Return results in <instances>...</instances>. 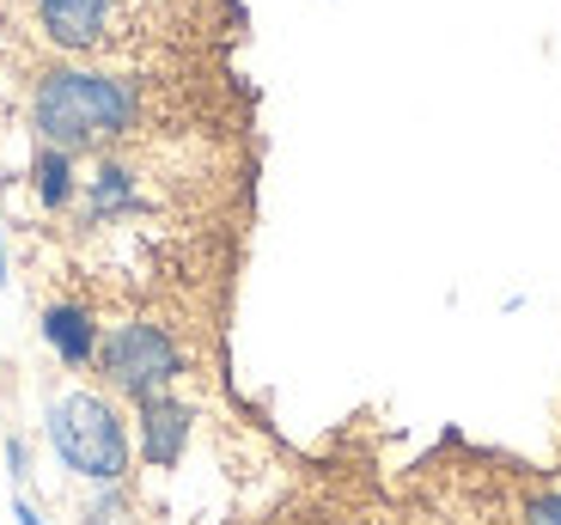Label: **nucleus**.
<instances>
[{"label": "nucleus", "mask_w": 561, "mask_h": 525, "mask_svg": "<svg viewBox=\"0 0 561 525\" xmlns=\"http://www.w3.org/2000/svg\"><path fill=\"white\" fill-rule=\"evenodd\" d=\"M99 318L85 299H56V306H43V342L56 349L68 367H92L99 361Z\"/></svg>", "instance_id": "nucleus-6"}, {"label": "nucleus", "mask_w": 561, "mask_h": 525, "mask_svg": "<svg viewBox=\"0 0 561 525\" xmlns=\"http://www.w3.org/2000/svg\"><path fill=\"white\" fill-rule=\"evenodd\" d=\"M19 525H43V520H37V507H25V501H19Z\"/></svg>", "instance_id": "nucleus-10"}, {"label": "nucleus", "mask_w": 561, "mask_h": 525, "mask_svg": "<svg viewBox=\"0 0 561 525\" xmlns=\"http://www.w3.org/2000/svg\"><path fill=\"white\" fill-rule=\"evenodd\" d=\"M49 446H56V458L73 477L104 483V489L123 483L128 465H135V453H128V422L99 391H61L49 403Z\"/></svg>", "instance_id": "nucleus-2"}, {"label": "nucleus", "mask_w": 561, "mask_h": 525, "mask_svg": "<svg viewBox=\"0 0 561 525\" xmlns=\"http://www.w3.org/2000/svg\"><path fill=\"white\" fill-rule=\"evenodd\" d=\"M25 123L37 147H61L73 159L116 153L147 135H159V99L147 73L123 68H85V61H61L43 68L25 92Z\"/></svg>", "instance_id": "nucleus-1"}, {"label": "nucleus", "mask_w": 561, "mask_h": 525, "mask_svg": "<svg viewBox=\"0 0 561 525\" xmlns=\"http://www.w3.org/2000/svg\"><path fill=\"white\" fill-rule=\"evenodd\" d=\"M85 525H135V520H128V501L116 495V483H111V495H104V501L85 507Z\"/></svg>", "instance_id": "nucleus-9"}, {"label": "nucleus", "mask_w": 561, "mask_h": 525, "mask_svg": "<svg viewBox=\"0 0 561 525\" xmlns=\"http://www.w3.org/2000/svg\"><path fill=\"white\" fill-rule=\"evenodd\" d=\"M31 190H37V202L49 214H68L73 196H80V159L61 153V147H37V159H31Z\"/></svg>", "instance_id": "nucleus-7"}, {"label": "nucleus", "mask_w": 561, "mask_h": 525, "mask_svg": "<svg viewBox=\"0 0 561 525\" xmlns=\"http://www.w3.org/2000/svg\"><path fill=\"white\" fill-rule=\"evenodd\" d=\"M92 367H99V379L111 385L116 398L147 403L190 373V355H183V342L171 324H159V318H123V324H111L99 336V361Z\"/></svg>", "instance_id": "nucleus-3"}, {"label": "nucleus", "mask_w": 561, "mask_h": 525, "mask_svg": "<svg viewBox=\"0 0 561 525\" xmlns=\"http://www.w3.org/2000/svg\"><path fill=\"white\" fill-rule=\"evenodd\" d=\"M519 525H561V483H537L519 501Z\"/></svg>", "instance_id": "nucleus-8"}, {"label": "nucleus", "mask_w": 561, "mask_h": 525, "mask_svg": "<svg viewBox=\"0 0 561 525\" xmlns=\"http://www.w3.org/2000/svg\"><path fill=\"white\" fill-rule=\"evenodd\" d=\"M135 410H140V458L153 470H171L183 458V446H190V434H196V410L183 398H171V391L135 403Z\"/></svg>", "instance_id": "nucleus-5"}, {"label": "nucleus", "mask_w": 561, "mask_h": 525, "mask_svg": "<svg viewBox=\"0 0 561 525\" xmlns=\"http://www.w3.org/2000/svg\"><path fill=\"white\" fill-rule=\"evenodd\" d=\"M25 13L31 31L68 61L111 56L135 37V0H25Z\"/></svg>", "instance_id": "nucleus-4"}]
</instances>
